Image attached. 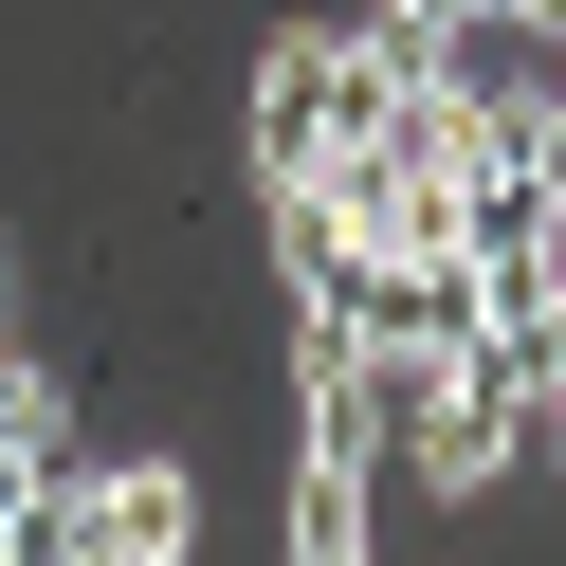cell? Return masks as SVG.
Returning <instances> with one entry per match:
<instances>
[{"mask_svg":"<svg viewBox=\"0 0 566 566\" xmlns=\"http://www.w3.org/2000/svg\"><path fill=\"white\" fill-rule=\"evenodd\" d=\"M274 530H293V566H347L384 530V457L366 439H293V493H274Z\"/></svg>","mask_w":566,"mask_h":566,"instance_id":"cell-3","label":"cell"},{"mask_svg":"<svg viewBox=\"0 0 566 566\" xmlns=\"http://www.w3.org/2000/svg\"><path fill=\"white\" fill-rule=\"evenodd\" d=\"M384 19H402V38H420V19H439V0H384Z\"/></svg>","mask_w":566,"mask_h":566,"instance_id":"cell-4","label":"cell"},{"mask_svg":"<svg viewBox=\"0 0 566 566\" xmlns=\"http://www.w3.org/2000/svg\"><path fill=\"white\" fill-rule=\"evenodd\" d=\"M402 55H420V38L384 19V0H366V19H293V38L256 55V92H238V165H256V201L311 184V165H329L384 92H402Z\"/></svg>","mask_w":566,"mask_h":566,"instance_id":"cell-1","label":"cell"},{"mask_svg":"<svg viewBox=\"0 0 566 566\" xmlns=\"http://www.w3.org/2000/svg\"><path fill=\"white\" fill-rule=\"evenodd\" d=\"M201 548V475H184V457H55V475H38V548H19V566H184Z\"/></svg>","mask_w":566,"mask_h":566,"instance_id":"cell-2","label":"cell"},{"mask_svg":"<svg viewBox=\"0 0 566 566\" xmlns=\"http://www.w3.org/2000/svg\"><path fill=\"white\" fill-rule=\"evenodd\" d=\"M530 19H566V0H530Z\"/></svg>","mask_w":566,"mask_h":566,"instance_id":"cell-5","label":"cell"}]
</instances>
